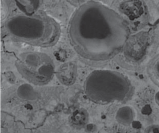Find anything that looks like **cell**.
I'll list each match as a JSON object with an SVG mask.
<instances>
[{"label":"cell","instance_id":"cell-4","mask_svg":"<svg viewBox=\"0 0 159 133\" xmlns=\"http://www.w3.org/2000/svg\"><path fill=\"white\" fill-rule=\"evenodd\" d=\"M17 70L27 81L36 85L47 84L52 79L53 60L44 53L28 52L20 54L16 62Z\"/></svg>","mask_w":159,"mask_h":133},{"label":"cell","instance_id":"cell-3","mask_svg":"<svg viewBox=\"0 0 159 133\" xmlns=\"http://www.w3.org/2000/svg\"><path fill=\"white\" fill-rule=\"evenodd\" d=\"M86 96L97 103L122 101L131 91L128 79L120 73L109 70L94 71L84 83Z\"/></svg>","mask_w":159,"mask_h":133},{"label":"cell","instance_id":"cell-7","mask_svg":"<svg viewBox=\"0 0 159 133\" xmlns=\"http://www.w3.org/2000/svg\"><path fill=\"white\" fill-rule=\"evenodd\" d=\"M143 133H159V125L149 126L146 128Z\"/></svg>","mask_w":159,"mask_h":133},{"label":"cell","instance_id":"cell-5","mask_svg":"<svg viewBox=\"0 0 159 133\" xmlns=\"http://www.w3.org/2000/svg\"><path fill=\"white\" fill-rule=\"evenodd\" d=\"M134 111L130 106H123L120 108L116 113V121L122 125H130L134 122Z\"/></svg>","mask_w":159,"mask_h":133},{"label":"cell","instance_id":"cell-8","mask_svg":"<svg viewBox=\"0 0 159 133\" xmlns=\"http://www.w3.org/2000/svg\"><path fill=\"white\" fill-rule=\"evenodd\" d=\"M155 100L158 104H159V91L157 92L155 95Z\"/></svg>","mask_w":159,"mask_h":133},{"label":"cell","instance_id":"cell-6","mask_svg":"<svg viewBox=\"0 0 159 133\" xmlns=\"http://www.w3.org/2000/svg\"><path fill=\"white\" fill-rule=\"evenodd\" d=\"M88 114L85 111L79 109L75 111L70 115V122L75 128H81L88 122Z\"/></svg>","mask_w":159,"mask_h":133},{"label":"cell","instance_id":"cell-1","mask_svg":"<svg viewBox=\"0 0 159 133\" xmlns=\"http://www.w3.org/2000/svg\"><path fill=\"white\" fill-rule=\"evenodd\" d=\"M69 31L76 52L93 60L109 56L123 46L127 36V28L121 17L94 1L84 4L74 12Z\"/></svg>","mask_w":159,"mask_h":133},{"label":"cell","instance_id":"cell-2","mask_svg":"<svg viewBox=\"0 0 159 133\" xmlns=\"http://www.w3.org/2000/svg\"><path fill=\"white\" fill-rule=\"evenodd\" d=\"M6 28L16 41L42 47L55 44L60 35L58 23L41 12L12 17L6 21Z\"/></svg>","mask_w":159,"mask_h":133},{"label":"cell","instance_id":"cell-9","mask_svg":"<svg viewBox=\"0 0 159 133\" xmlns=\"http://www.w3.org/2000/svg\"><path fill=\"white\" fill-rule=\"evenodd\" d=\"M156 70H157V73L159 75V60L156 64Z\"/></svg>","mask_w":159,"mask_h":133}]
</instances>
